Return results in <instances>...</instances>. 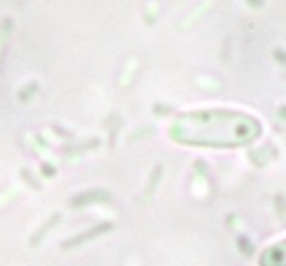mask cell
Returning a JSON list of instances; mask_svg holds the SVG:
<instances>
[{
	"instance_id": "6da1fadb",
	"label": "cell",
	"mask_w": 286,
	"mask_h": 266,
	"mask_svg": "<svg viewBox=\"0 0 286 266\" xmlns=\"http://www.w3.org/2000/svg\"><path fill=\"white\" fill-rule=\"evenodd\" d=\"M259 135V123L235 112H196L178 117L172 125V137L190 145L235 147L253 141Z\"/></svg>"
},
{
	"instance_id": "7a4b0ae2",
	"label": "cell",
	"mask_w": 286,
	"mask_h": 266,
	"mask_svg": "<svg viewBox=\"0 0 286 266\" xmlns=\"http://www.w3.org/2000/svg\"><path fill=\"white\" fill-rule=\"evenodd\" d=\"M261 266H286V241L267 249L261 257Z\"/></svg>"
}]
</instances>
